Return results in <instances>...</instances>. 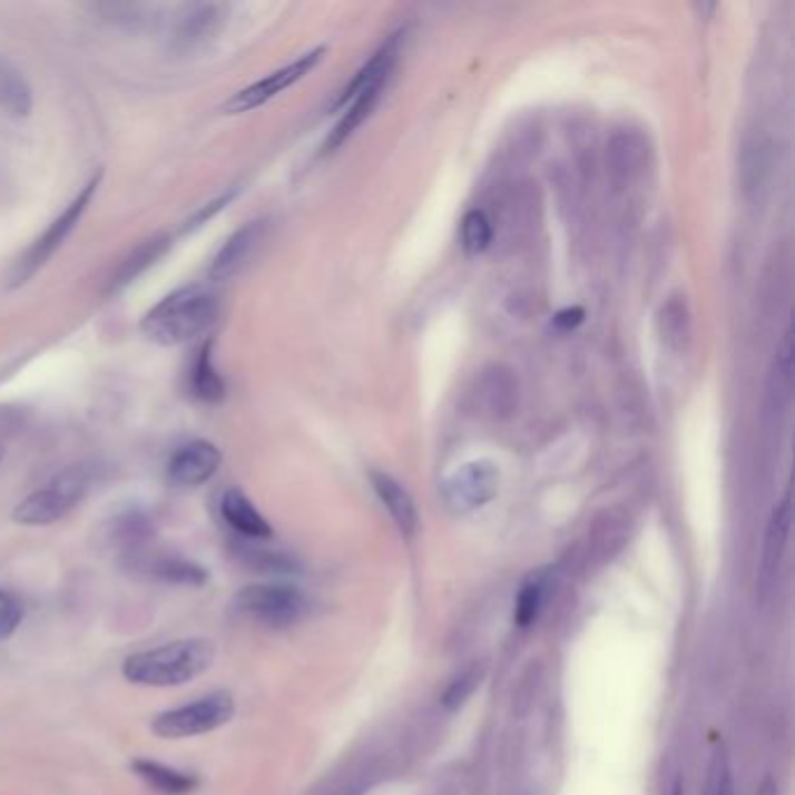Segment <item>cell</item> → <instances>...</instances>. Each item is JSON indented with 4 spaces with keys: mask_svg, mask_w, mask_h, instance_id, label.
I'll use <instances>...</instances> for the list:
<instances>
[{
    "mask_svg": "<svg viewBox=\"0 0 795 795\" xmlns=\"http://www.w3.org/2000/svg\"><path fill=\"white\" fill-rule=\"evenodd\" d=\"M217 656L215 644L204 637L176 639L127 656L121 662V675L136 686L170 688L185 686L196 677L206 675Z\"/></svg>",
    "mask_w": 795,
    "mask_h": 795,
    "instance_id": "cell-1",
    "label": "cell"
},
{
    "mask_svg": "<svg viewBox=\"0 0 795 795\" xmlns=\"http://www.w3.org/2000/svg\"><path fill=\"white\" fill-rule=\"evenodd\" d=\"M219 317V296L204 285L180 287L161 300L140 322L143 334L157 345H183L206 334Z\"/></svg>",
    "mask_w": 795,
    "mask_h": 795,
    "instance_id": "cell-2",
    "label": "cell"
},
{
    "mask_svg": "<svg viewBox=\"0 0 795 795\" xmlns=\"http://www.w3.org/2000/svg\"><path fill=\"white\" fill-rule=\"evenodd\" d=\"M91 479H94V469L89 464L66 467L40 490L23 497L12 511V520L27 528H42L57 523V520H61L66 513H70L85 500Z\"/></svg>",
    "mask_w": 795,
    "mask_h": 795,
    "instance_id": "cell-3",
    "label": "cell"
},
{
    "mask_svg": "<svg viewBox=\"0 0 795 795\" xmlns=\"http://www.w3.org/2000/svg\"><path fill=\"white\" fill-rule=\"evenodd\" d=\"M234 714V695L227 690H217L206 695V698H198L196 703L157 714L150 728L159 739H187L227 726Z\"/></svg>",
    "mask_w": 795,
    "mask_h": 795,
    "instance_id": "cell-4",
    "label": "cell"
},
{
    "mask_svg": "<svg viewBox=\"0 0 795 795\" xmlns=\"http://www.w3.org/2000/svg\"><path fill=\"white\" fill-rule=\"evenodd\" d=\"M101 180H104V173H96V176L78 192V196L63 208V213L57 219H52V225L45 229V234L40 238H36V243L29 247L27 253H23V257L14 264V268L10 273L12 287L29 283V278L36 276V273L49 259H52V255L66 243V238L72 234V229L80 225V219L85 217L94 194L98 192V187H101Z\"/></svg>",
    "mask_w": 795,
    "mask_h": 795,
    "instance_id": "cell-5",
    "label": "cell"
},
{
    "mask_svg": "<svg viewBox=\"0 0 795 795\" xmlns=\"http://www.w3.org/2000/svg\"><path fill=\"white\" fill-rule=\"evenodd\" d=\"M238 614L257 620L266 628H289L308 614V598L289 583H253L236 592Z\"/></svg>",
    "mask_w": 795,
    "mask_h": 795,
    "instance_id": "cell-6",
    "label": "cell"
},
{
    "mask_svg": "<svg viewBox=\"0 0 795 795\" xmlns=\"http://www.w3.org/2000/svg\"><path fill=\"white\" fill-rule=\"evenodd\" d=\"M500 488V469L488 460L467 462L443 481V500L455 513H471L494 500Z\"/></svg>",
    "mask_w": 795,
    "mask_h": 795,
    "instance_id": "cell-7",
    "label": "cell"
},
{
    "mask_svg": "<svg viewBox=\"0 0 795 795\" xmlns=\"http://www.w3.org/2000/svg\"><path fill=\"white\" fill-rule=\"evenodd\" d=\"M325 55H327V47L311 49L308 55L287 63L285 68L273 70L271 76H266L264 80H259V82H255L251 87L241 89L238 94H234L229 101L225 104V110L232 112V115H241V112H251L255 108H262L264 104L271 101V98H276L278 94H283L292 85L304 80Z\"/></svg>",
    "mask_w": 795,
    "mask_h": 795,
    "instance_id": "cell-8",
    "label": "cell"
},
{
    "mask_svg": "<svg viewBox=\"0 0 795 795\" xmlns=\"http://www.w3.org/2000/svg\"><path fill=\"white\" fill-rule=\"evenodd\" d=\"M222 464V453L215 443L196 439L173 453L168 460V481L176 488H198L208 483Z\"/></svg>",
    "mask_w": 795,
    "mask_h": 795,
    "instance_id": "cell-9",
    "label": "cell"
},
{
    "mask_svg": "<svg viewBox=\"0 0 795 795\" xmlns=\"http://www.w3.org/2000/svg\"><path fill=\"white\" fill-rule=\"evenodd\" d=\"M788 534H791V494H786L784 500L775 507L773 516H769V523L765 530V541H763V556H760V569L756 588L767 595L773 592L788 549Z\"/></svg>",
    "mask_w": 795,
    "mask_h": 795,
    "instance_id": "cell-10",
    "label": "cell"
},
{
    "mask_svg": "<svg viewBox=\"0 0 795 795\" xmlns=\"http://www.w3.org/2000/svg\"><path fill=\"white\" fill-rule=\"evenodd\" d=\"M227 6L219 3H194V6H185L178 17L176 23H173L170 31V49L173 52H192L194 47H198L202 42H206L217 29L222 19H225Z\"/></svg>",
    "mask_w": 795,
    "mask_h": 795,
    "instance_id": "cell-11",
    "label": "cell"
},
{
    "mask_svg": "<svg viewBox=\"0 0 795 795\" xmlns=\"http://www.w3.org/2000/svg\"><path fill=\"white\" fill-rule=\"evenodd\" d=\"M474 406L483 418L507 420L518 406V381L504 366L485 369L474 387Z\"/></svg>",
    "mask_w": 795,
    "mask_h": 795,
    "instance_id": "cell-12",
    "label": "cell"
},
{
    "mask_svg": "<svg viewBox=\"0 0 795 795\" xmlns=\"http://www.w3.org/2000/svg\"><path fill=\"white\" fill-rule=\"evenodd\" d=\"M264 234H266L264 219L247 222L245 227H241L225 245L219 247V253L215 255V259L208 268V278L213 283L232 281L236 273L253 259L259 243L264 241Z\"/></svg>",
    "mask_w": 795,
    "mask_h": 795,
    "instance_id": "cell-13",
    "label": "cell"
},
{
    "mask_svg": "<svg viewBox=\"0 0 795 795\" xmlns=\"http://www.w3.org/2000/svg\"><path fill=\"white\" fill-rule=\"evenodd\" d=\"M219 511H222V518H225V523L241 539L266 541L273 537V528L268 526V520L251 502V497H247L238 488H229L225 494H222Z\"/></svg>",
    "mask_w": 795,
    "mask_h": 795,
    "instance_id": "cell-14",
    "label": "cell"
},
{
    "mask_svg": "<svg viewBox=\"0 0 795 795\" xmlns=\"http://www.w3.org/2000/svg\"><path fill=\"white\" fill-rule=\"evenodd\" d=\"M402 36L404 33H396L392 36L379 52L369 59V63L357 72L355 80L347 85V89L341 94V98L336 101V106H343L351 101L353 96L362 94V91H369V89H383L392 76V70L396 66V59H400V52H402Z\"/></svg>",
    "mask_w": 795,
    "mask_h": 795,
    "instance_id": "cell-15",
    "label": "cell"
},
{
    "mask_svg": "<svg viewBox=\"0 0 795 795\" xmlns=\"http://www.w3.org/2000/svg\"><path fill=\"white\" fill-rule=\"evenodd\" d=\"M213 347H215L213 338L204 341L202 347L194 353L189 366V392L194 400L204 404H219L227 396V383L219 376V371L215 366Z\"/></svg>",
    "mask_w": 795,
    "mask_h": 795,
    "instance_id": "cell-16",
    "label": "cell"
},
{
    "mask_svg": "<svg viewBox=\"0 0 795 795\" xmlns=\"http://www.w3.org/2000/svg\"><path fill=\"white\" fill-rule=\"evenodd\" d=\"M371 485H374L379 500L387 509L390 518L394 520V526L400 528L406 537L415 534L418 509H415V502L409 494V490L400 481H394L392 477L383 474V471H374V474H371Z\"/></svg>",
    "mask_w": 795,
    "mask_h": 795,
    "instance_id": "cell-17",
    "label": "cell"
},
{
    "mask_svg": "<svg viewBox=\"0 0 795 795\" xmlns=\"http://www.w3.org/2000/svg\"><path fill=\"white\" fill-rule=\"evenodd\" d=\"M131 773L159 795H192L198 786H202V779L196 775L183 773V769L168 767L147 758L131 760Z\"/></svg>",
    "mask_w": 795,
    "mask_h": 795,
    "instance_id": "cell-18",
    "label": "cell"
},
{
    "mask_svg": "<svg viewBox=\"0 0 795 795\" xmlns=\"http://www.w3.org/2000/svg\"><path fill=\"white\" fill-rule=\"evenodd\" d=\"M791 392H793V338H791V330H786L777 345L773 366H769V376H767L769 411L784 413L791 402Z\"/></svg>",
    "mask_w": 795,
    "mask_h": 795,
    "instance_id": "cell-19",
    "label": "cell"
},
{
    "mask_svg": "<svg viewBox=\"0 0 795 795\" xmlns=\"http://www.w3.org/2000/svg\"><path fill=\"white\" fill-rule=\"evenodd\" d=\"M170 247V238L168 236H155L150 241L140 243L136 251L119 264V268L115 271V276L110 278L108 292H121L127 285H131L136 278H140L143 273L155 266Z\"/></svg>",
    "mask_w": 795,
    "mask_h": 795,
    "instance_id": "cell-20",
    "label": "cell"
},
{
    "mask_svg": "<svg viewBox=\"0 0 795 795\" xmlns=\"http://www.w3.org/2000/svg\"><path fill=\"white\" fill-rule=\"evenodd\" d=\"M381 91L383 89H369V91H362L357 96L351 98V106H347V110L343 112V117L338 119L336 127L332 129L327 143H325V153H334L336 147H341L347 138H351L360 124L374 112L376 104H379V98H381Z\"/></svg>",
    "mask_w": 795,
    "mask_h": 795,
    "instance_id": "cell-21",
    "label": "cell"
},
{
    "mask_svg": "<svg viewBox=\"0 0 795 795\" xmlns=\"http://www.w3.org/2000/svg\"><path fill=\"white\" fill-rule=\"evenodd\" d=\"M646 157H649V145L639 134H618L609 145V161L616 176L632 178L644 168Z\"/></svg>",
    "mask_w": 795,
    "mask_h": 795,
    "instance_id": "cell-22",
    "label": "cell"
},
{
    "mask_svg": "<svg viewBox=\"0 0 795 795\" xmlns=\"http://www.w3.org/2000/svg\"><path fill=\"white\" fill-rule=\"evenodd\" d=\"M153 534H155L153 520L143 511H127L112 520L110 539L127 553L140 551L143 546L153 539Z\"/></svg>",
    "mask_w": 795,
    "mask_h": 795,
    "instance_id": "cell-23",
    "label": "cell"
},
{
    "mask_svg": "<svg viewBox=\"0 0 795 795\" xmlns=\"http://www.w3.org/2000/svg\"><path fill=\"white\" fill-rule=\"evenodd\" d=\"M0 108L14 117H27L33 108L29 82L6 61H0Z\"/></svg>",
    "mask_w": 795,
    "mask_h": 795,
    "instance_id": "cell-24",
    "label": "cell"
},
{
    "mask_svg": "<svg viewBox=\"0 0 795 795\" xmlns=\"http://www.w3.org/2000/svg\"><path fill=\"white\" fill-rule=\"evenodd\" d=\"M150 575L157 581L170 586H204L208 581V569L185 558H159L150 562Z\"/></svg>",
    "mask_w": 795,
    "mask_h": 795,
    "instance_id": "cell-25",
    "label": "cell"
},
{
    "mask_svg": "<svg viewBox=\"0 0 795 795\" xmlns=\"http://www.w3.org/2000/svg\"><path fill=\"white\" fill-rule=\"evenodd\" d=\"M234 553L236 558H241L243 565L255 567L257 571H294L296 567V562L289 556L281 551L259 549V546H255V541L251 539L234 541Z\"/></svg>",
    "mask_w": 795,
    "mask_h": 795,
    "instance_id": "cell-26",
    "label": "cell"
},
{
    "mask_svg": "<svg viewBox=\"0 0 795 795\" xmlns=\"http://www.w3.org/2000/svg\"><path fill=\"white\" fill-rule=\"evenodd\" d=\"M543 598H546L543 577H532L523 588H520L516 598V611H513V620L518 624V628H530L534 624L543 607Z\"/></svg>",
    "mask_w": 795,
    "mask_h": 795,
    "instance_id": "cell-27",
    "label": "cell"
},
{
    "mask_svg": "<svg viewBox=\"0 0 795 795\" xmlns=\"http://www.w3.org/2000/svg\"><path fill=\"white\" fill-rule=\"evenodd\" d=\"M494 238L492 219L483 210H469L462 219V245L467 253H483Z\"/></svg>",
    "mask_w": 795,
    "mask_h": 795,
    "instance_id": "cell-28",
    "label": "cell"
},
{
    "mask_svg": "<svg viewBox=\"0 0 795 795\" xmlns=\"http://www.w3.org/2000/svg\"><path fill=\"white\" fill-rule=\"evenodd\" d=\"M705 795H733V777H730V765L724 747H718L714 752V758L709 763V777L705 784Z\"/></svg>",
    "mask_w": 795,
    "mask_h": 795,
    "instance_id": "cell-29",
    "label": "cell"
},
{
    "mask_svg": "<svg viewBox=\"0 0 795 795\" xmlns=\"http://www.w3.org/2000/svg\"><path fill=\"white\" fill-rule=\"evenodd\" d=\"M660 325H662V334L665 338L673 343H684V338L688 336V313H686V304L681 302H669L662 308L660 315Z\"/></svg>",
    "mask_w": 795,
    "mask_h": 795,
    "instance_id": "cell-30",
    "label": "cell"
},
{
    "mask_svg": "<svg viewBox=\"0 0 795 795\" xmlns=\"http://www.w3.org/2000/svg\"><path fill=\"white\" fill-rule=\"evenodd\" d=\"M23 618V607L21 602L14 598V595L0 590V641L10 639L17 628L21 626Z\"/></svg>",
    "mask_w": 795,
    "mask_h": 795,
    "instance_id": "cell-31",
    "label": "cell"
},
{
    "mask_svg": "<svg viewBox=\"0 0 795 795\" xmlns=\"http://www.w3.org/2000/svg\"><path fill=\"white\" fill-rule=\"evenodd\" d=\"M477 681H479V675L474 673V669H471V673H467V675H462V677H458L451 684V688L445 690V695H443V707L451 709V711L458 709L469 698L471 690H474Z\"/></svg>",
    "mask_w": 795,
    "mask_h": 795,
    "instance_id": "cell-32",
    "label": "cell"
},
{
    "mask_svg": "<svg viewBox=\"0 0 795 795\" xmlns=\"http://www.w3.org/2000/svg\"><path fill=\"white\" fill-rule=\"evenodd\" d=\"M236 187L234 189H229V192H225V194H222V196H217L215 198V202H210V204H206L204 208H198V213L187 222V227H185V232H192V229H196V227H202V225H206V222L208 219H213L222 208H225L229 202H232V198L236 196Z\"/></svg>",
    "mask_w": 795,
    "mask_h": 795,
    "instance_id": "cell-33",
    "label": "cell"
},
{
    "mask_svg": "<svg viewBox=\"0 0 795 795\" xmlns=\"http://www.w3.org/2000/svg\"><path fill=\"white\" fill-rule=\"evenodd\" d=\"M581 320H583V311L581 308H565L553 317L558 330H575L577 325H581Z\"/></svg>",
    "mask_w": 795,
    "mask_h": 795,
    "instance_id": "cell-34",
    "label": "cell"
},
{
    "mask_svg": "<svg viewBox=\"0 0 795 795\" xmlns=\"http://www.w3.org/2000/svg\"><path fill=\"white\" fill-rule=\"evenodd\" d=\"M19 420H21L19 413H14L10 409H0V432L19 428Z\"/></svg>",
    "mask_w": 795,
    "mask_h": 795,
    "instance_id": "cell-35",
    "label": "cell"
},
{
    "mask_svg": "<svg viewBox=\"0 0 795 795\" xmlns=\"http://www.w3.org/2000/svg\"><path fill=\"white\" fill-rule=\"evenodd\" d=\"M756 795H777V786L773 784V779H765V782L760 784V788H758Z\"/></svg>",
    "mask_w": 795,
    "mask_h": 795,
    "instance_id": "cell-36",
    "label": "cell"
},
{
    "mask_svg": "<svg viewBox=\"0 0 795 795\" xmlns=\"http://www.w3.org/2000/svg\"><path fill=\"white\" fill-rule=\"evenodd\" d=\"M3 458H6V449H3V443H0V462H3Z\"/></svg>",
    "mask_w": 795,
    "mask_h": 795,
    "instance_id": "cell-37",
    "label": "cell"
},
{
    "mask_svg": "<svg viewBox=\"0 0 795 795\" xmlns=\"http://www.w3.org/2000/svg\"><path fill=\"white\" fill-rule=\"evenodd\" d=\"M673 795H681V784L675 786V793H673Z\"/></svg>",
    "mask_w": 795,
    "mask_h": 795,
    "instance_id": "cell-38",
    "label": "cell"
}]
</instances>
